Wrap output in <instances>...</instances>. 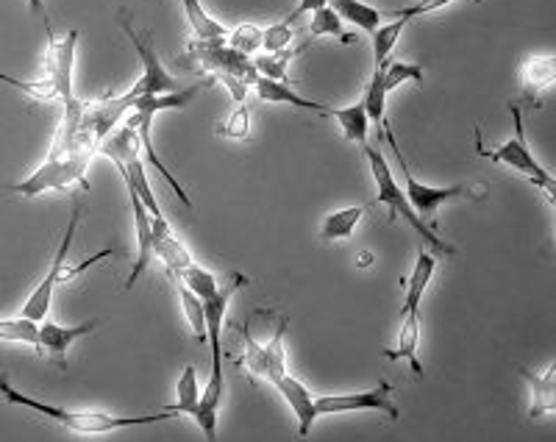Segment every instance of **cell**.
Masks as SVG:
<instances>
[{
    "instance_id": "cell-1",
    "label": "cell",
    "mask_w": 556,
    "mask_h": 442,
    "mask_svg": "<svg viewBox=\"0 0 556 442\" xmlns=\"http://www.w3.org/2000/svg\"><path fill=\"white\" fill-rule=\"evenodd\" d=\"M84 98H73L64 103V114L53 131L51 148L42 165L28 178L9 184L7 192H17L23 198H39L45 192H70L73 187L87 192V171L92 156L98 153L101 139L81 123Z\"/></svg>"
},
{
    "instance_id": "cell-2",
    "label": "cell",
    "mask_w": 556,
    "mask_h": 442,
    "mask_svg": "<svg viewBox=\"0 0 556 442\" xmlns=\"http://www.w3.org/2000/svg\"><path fill=\"white\" fill-rule=\"evenodd\" d=\"M248 287V276L242 273H228L226 285L212 298L203 301V312H206V342L212 348V379H208L206 390H203L201 401H198L195 420L201 426L206 440H217V415H220L223 392H226V379H223V320H226L228 304L237 292Z\"/></svg>"
},
{
    "instance_id": "cell-3",
    "label": "cell",
    "mask_w": 556,
    "mask_h": 442,
    "mask_svg": "<svg viewBox=\"0 0 556 442\" xmlns=\"http://www.w3.org/2000/svg\"><path fill=\"white\" fill-rule=\"evenodd\" d=\"M0 395L7 399V404L14 406H26V409L37 412V415L48 417L56 426H64L73 434H84V437H96V434H112L117 429H128V426H151V424H162V420H170L173 415L170 409H162L156 415H112V412H81V409H67V406L59 404H45V401L31 399L28 392H20L17 387H12L9 376H0Z\"/></svg>"
},
{
    "instance_id": "cell-4",
    "label": "cell",
    "mask_w": 556,
    "mask_h": 442,
    "mask_svg": "<svg viewBox=\"0 0 556 442\" xmlns=\"http://www.w3.org/2000/svg\"><path fill=\"white\" fill-rule=\"evenodd\" d=\"M362 153H365L367 165H370V173H374L376 203L387 206V212H390V223L399 220L401 217V220H404L406 226H409L412 231L420 237V240H424V245L431 248L437 256H456V248L448 245V242L437 235L434 228H431L424 217L417 215L415 209H412L409 198H406V192L401 190V184L395 181V176H392V171H390V165H387V159H384V153H381V148L365 142V146H362Z\"/></svg>"
},
{
    "instance_id": "cell-5",
    "label": "cell",
    "mask_w": 556,
    "mask_h": 442,
    "mask_svg": "<svg viewBox=\"0 0 556 442\" xmlns=\"http://www.w3.org/2000/svg\"><path fill=\"white\" fill-rule=\"evenodd\" d=\"M187 59L206 70L212 81L223 84L237 103L248 101V89L260 78L253 59L228 48L226 39H192L187 45Z\"/></svg>"
},
{
    "instance_id": "cell-6",
    "label": "cell",
    "mask_w": 556,
    "mask_h": 442,
    "mask_svg": "<svg viewBox=\"0 0 556 442\" xmlns=\"http://www.w3.org/2000/svg\"><path fill=\"white\" fill-rule=\"evenodd\" d=\"M509 109H513V123H515L513 137L506 139V142H501L498 148H486L484 139H481V131L476 128V153H479L481 159H486V162H493V165L509 167V171L526 176L534 187H538V190L545 192L548 203H554V192H556L554 176H551V173L540 165L538 159H534V153H531L529 139H526L523 109H520V103H513Z\"/></svg>"
},
{
    "instance_id": "cell-7",
    "label": "cell",
    "mask_w": 556,
    "mask_h": 442,
    "mask_svg": "<svg viewBox=\"0 0 556 442\" xmlns=\"http://www.w3.org/2000/svg\"><path fill=\"white\" fill-rule=\"evenodd\" d=\"M381 134H384L387 146L392 148V153H395V159H399V167L401 173H404V181H406V198H409L412 209H415L417 215L424 217L426 223H429L431 228H434L437 223V212H440V206L448 201H454V198H462V195H484V190L481 187H468V184H454V187H429V184L417 181L415 173L409 171V162L404 159V153H401V146L399 139H395V134H392L390 123H381Z\"/></svg>"
},
{
    "instance_id": "cell-8",
    "label": "cell",
    "mask_w": 556,
    "mask_h": 442,
    "mask_svg": "<svg viewBox=\"0 0 556 442\" xmlns=\"http://www.w3.org/2000/svg\"><path fill=\"white\" fill-rule=\"evenodd\" d=\"M287 329H290V320L281 317L267 345L253 340L248 323L237 329L240 331V345H242V354L237 362H240V367H245V374L251 376L253 384H256V381H270L273 384V379H278V376L290 370V365H287V351H285Z\"/></svg>"
},
{
    "instance_id": "cell-9",
    "label": "cell",
    "mask_w": 556,
    "mask_h": 442,
    "mask_svg": "<svg viewBox=\"0 0 556 442\" xmlns=\"http://www.w3.org/2000/svg\"><path fill=\"white\" fill-rule=\"evenodd\" d=\"M121 28L128 39H131L134 51L142 59V76L139 81L128 89V98H142V96H162V92H176L181 89L178 78H173L170 70L162 64L156 53V45H153L151 34H137L134 31V23L128 20L126 12H121Z\"/></svg>"
},
{
    "instance_id": "cell-10",
    "label": "cell",
    "mask_w": 556,
    "mask_h": 442,
    "mask_svg": "<svg viewBox=\"0 0 556 442\" xmlns=\"http://www.w3.org/2000/svg\"><path fill=\"white\" fill-rule=\"evenodd\" d=\"M78 220H81V206L76 203V206H73V215H70L67 228H64L62 242H59L56 253H53L51 267L45 270L42 281L34 287L31 295H28L26 304H23V312H20V315L28 317V320L39 323L51 315L53 292H56L59 285H64V267H67V253H70V248H73V237H76V231H78Z\"/></svg>"
},
{
    "instance_id": "cell-11",
    "label": "cell",
    "mask_w": 556,
    "mask_h": 442,
    "mask_svg": "<svg viewBox=\"0 0 556 442\" xmlns=\"http://www.w3.org/2000/svg\"><path fill=\"white\" fill-rule=\"evenodd\" d=\"M45 34H48V48H45V81L53 87L56 101L70 103L76 96L73 87V67H76L78 28H70L64 37H53L48 20H45Z\"/></svg>"
},
{
    "instance_id": "cell-12",
    "label": "cell",
    "mask_w": 556,
    "mask_h": 442,
    "mask_svg": "<svg viewBox=\"0 0 556 442\" xmlns=\"http://www.w3.org/2000/svg\"><path fill=\"white\" fill-rule=\"evenodd\" d=\"M395 387L379 381L365 392H345V395H315V412L323 415H348V412H381L390 420H401V406L392 401Z\"/></svg>"
},
{
    "instance_id": "cell-13",
    "label": "cell",
    "mask_w": 556,
    "mask_h": 442,
    "mask_svg": "<svg viewBox=\"0 0 556 442\" xmlns=\"http://www.w3.org/2000/svg\"><path fill=\"white\" fill-rule=\"evenodd\" d=\"M98 329V320H89V323H78V326H59L53 320H39V334H37V351L45 354L51 362L56 365H64L67 359V351L76 345V340L81 337H89L92 331Z\"/></svg>"
},
{
    "instance_id": "cell-14",
    "label": "cell",
    "mask_w": 556,
    "mask_h": 442,
    "mask_svg": "<svg viewBox=\"0 0 556 442\" xmlns=\"http://www.w3.org/2000/svg\"><path fill=\"white\" fill-rule=\"evenodd\" d=\"M126 192H128V203H131L134 231H137V260H134L131 276L126 278V290H134L139 276H142V273L148 270V265L153 262V217L131 187H126Z\"/></svg>"
},
{
    "instance_id": "cell-15",
    "label": "cell",
    "mask_w": 556,
    "mask_h": 442,
    "mask_svg": "<svg viewBox=\"0 0 556 442\" xmlns=\"http://www.w3.org/2000/svg\"><path fill=\"white\" fill-rule=\"evenodd\" d=\"M273 387H276V390L281 392V399L290 404L292 415H295V420H298V434L301 437L309 434L312 426H315V420H317L315 395H312L309 387H306L301 379H295L290 370L278 376V379H273Z\"/></svg>"
},
{
    "instance_id": "cell-16",
    "label": "cell",
    "mask_w": 556,
    "mask_h": 442,
    "mask_svg": "<svg viewBox=\"0 0 556 442\" xmlns=\"http://www.w3.org/2000/svg\"><path fill=\"white\" fill-rule=\"evenodd\" d=\"M556 81V59L554 56H529L520 67V87L523 101L529 106H540V96H545Z\"/></svg>"
},
{
    "instance_id": "cell-17",
    "label": "cell",
    "mask_w": 556,
    "mask_h": 442,
    "mask_svg": "<svg viewBox=\"0 0 556 442\" xmlns=\"http://www.w3.org/2000/svg\"><path fill=\"white\" fill-rule=\"evenodd\" d=\"M253 92L260 98L262 103H285V106L292 109H304V112H317V114H331L329 103L320 101H309L295 89V84H281V81H270V78H256L253 81Z\"/></svg>"
},
{
    "instance_id": "cell-18",
    "label": "cell",
    "mask_w": 556,
    "mask_h": 442,
    "mask_svg": "<svg viewBox=\"0 0 556 442\" xmlns=\"http://www.w3.org/2000/svg\"><path fill=\"white\" fill-rule=\"evenodd\" d=\"M518 374L531 390V406H529L531 420H538V417H543V415H554L556 412V365L554 362L545 367V374H531V370H526V367H518Z\"/></svg>"
},
{
    "instance_id": "cell-19",
    "label": "cell",
    "mask_w": 556,
    "mask_h": 442,
    "mask_svg": "<svg viewBox=\"0 0 556 442\" xmlns=\"http://www.w3.org/2000/svg\"><path fill=\"white\" fill-rule=\"evenodd\" d=\"M404 315V323H401V331H399V345L395 348H387L384 356L387 359H406L412 367V374L420 376L424 379V365L417 359V345H420V310H412V312H401Z\"/></svg>"
},
{
    "instance_id": "cell-20",
    "label": "cell",
    "mask_w": 556,
    "mask_h": 442,
    "mask_svg": "<svg viewBox=\"0 0 556 442\" xmlns=\"http://www.w3.org/2000/svg\"><path fill=\"white\" fill-rule=\"evenodd\" d=\"M329 7L340 14L342 23H351L365 34H374L384 20V12H379L365 0H329Z\"/></svg>"
},
{
    "instance_id": "cell-21",
    "label": "cell",
    "mask_w": 556,
    "mask_h": 442,
    "mask_svg": "<svg viewBox=\"0 0 556 442\" xmlns=\"http://www.w3.org/2000/svg\"><path fill=\"white\" fill-rule=\"evenodd\" d=\"M331 117L337 121V126H340L342 137H345L348 142H356L359 148L365 146L367 131H370V117H367L365 103L356 101L345 109H331Z\"/></svg>"
},
{
    "instance_id": "cell-22",
    "label": "cell",
    "mask_w": 556,
    "mask_h": 442,
    "mask_svg": "<svg viewBox=\"0 0 556 442\" xmlns=\"http://www.w3.org/2000/svg\"><path fill=\"white\" fill-rule=\"evenodd\" d=\"M153 260L162 262L167 273H181L192 262V253L173 231H165V235H153Z\"/></svg>"
},
{
    "instance_id": "cell-23",
    "label": "cell",
    "mask_w": 556,
    "mask_h": 442,
    "mask_svg": "<svg viewBox=\"0 0 556 442\" xmlns=\"http://www.w3.org/2000/svg\"><path fill=\"white\" fill-rule=\"evenodd\" d=\"M306 51V42L295 45V48H285V51L276 53H262V56L253 59V67L260 73L262 78H270V81H281V84H292L290 81V62L298 56V53Z\"/></svg>"
},
{
    "instance_id": "cell-24",
    "label": "cell",
    "mask_w": 556,
    "mask_h": 442,
    "mask_svg": "<svg viewBox=\"0 0 556 442\" xmlns=\"http://www.w3.org/2000/svg\"><path fill=\"white\" fill-rule=\"evenodd\" d=\"M367 203H359V206H348L340 209V212H331L326 220H323L320 237L326 242H337V240H348V237L354 235L359 220L365 217Z\"/></svg>"
},
{
    "instance_id": "cell-25",
    "label": "cell",
    "mask_w": 556,
    "mask_h": 442,
    "mask_svg": "<svg viewBox=\"0 0 556 442\" xmlns=\"http://www.w3.org/2000/svg\"><path fill=\"white\" fill-rule=\"evenodd\" d=\"M167 276H170L173 287H176L178 298H181V310L184 315H187L190 329L195 331V340L203 345V342H206V312H203V301L190 290V287L184 285L178 273H167Z\"/></svg>"
},
{
    "instance_id": "cell-26",
    "label": "cell",
    "mask_w": 556,
    "mask_h": 442,
    "mask_svg": "<svg viewBox=\"0 0 556 442\" xmlns=\"http://www.w3.org/2000/svg\"><path fill=\"white\" fill-rule=\"evenodd\" d=\"M317 37H334V39H340L342 45H348V42H354L356 34L345 31L340 14H337L334 9L323 7V9H317V12H312V20H309V26H306L304 42L309 45V39H317Z\"/></svg>"
},
{
    "instance_id": "cell-27",
    "label": "cell",
    "mask_w": 556,
    "mask_h": 442,
    "mask_svg": "<svg viewBox=\"0 0 556 442\" xmlns=\"http://www.w3.org/2000/svg\"><path fill=\"white\" fill-rule=\"evenodd\" d=\"M198 401H201V384H198V370L195 365H187L181 370V379H178V401L176 404L165 406L173 415H187L195 417Z\"/></svg>"
},
{
    "instance_id": "cell-28",
    "label": "cell",
    "mask_w": 556,
    "mask_h": 442,
    "mask_svg": "<svg viewBox=\"0 0 556 442\" xmlns=\"http://www.w3.org/2000/svg\"><path fill=\"white\" fill-rule=\"evenodd\" d=\"M181 7L184 14H187V23L192 26L195 39H226L228 28L220 26L215 17H208L201 0H181Z\"/></svg>"
},
{
    "instance_id": "cell-29",
    "label": "cell",
    "mask_w": 556,
    "mask_h": 442,
    "mask_svg": "<svg viewBox=\"0 0 556 442\" xmlns=\"http://www.w3.org/2000/svg\"><path fill=\"white\" fill-rule=\"evenodd\" d=\"M406 26H409V23H404V20H390V23H381V26L370 34V37H374V67H379V64H384L387 59H390V53L395 51V45H399Z\"/></svg>"
},
{
    "instance_id": "cell-30",
    "label": "cell",
    "mask_w": 556,
    "mask_h": 442,
    "mask_svg": "<svg viewBox=\"0 0 556 442\" xmlns=\"http://www.w3.org/2000/svg\"><path fill=\"white\" fill-rule=\"evenodd\" d=\"M39 323L28 320V317H3L0 320V342H20V345L37 348Z\"/></svg>"
},
{
    "instance_id": "cell-31",
    "label": "cell",
    "mask_w": 556,
    "mask_h": 442,
    "mask_svg": "<svg viewBox=\"0 0 556 442\" xmlns=\"http://www.w3.org/2000/svg\"><path fill=\"white\" fill-rule=\"evenodd\" d=\"M404 81H424V67L412 62H390L381 64V87L390 96L392 89H399Z\"/></svg>"
},
{
    "instance_id": "cell-32",
    "label": "cell",
    "mask_w": 556,
    "mask_h": 442,
    "mask_svg": "<svg viewBox=\"0 0 556 442\" xmlns=\"http://www.w3.org/2000/svg\"><path fill=\"white\" fill-rule=\"evenodd\" d=\"M178 276H181L184 285L190 287V290L195 292V295L201 298V301H206V298H212L217 290H220V281H217L215 273H208L206 267L195 265V262H190V265L184 267V270L178 273Z\"/></svg>"
},
{
    "instance_id": "cell-33",
    "label": "cell",
    "mask_w": 556,
    "mask_h": 442,
    "mask_svg": "<svg viewBox=\"0 0 556 442\" xmlns=\"http://www.w3.org/2000/svg\"><path fill=\"white\" fill-rule=\"evenodd\" d=\"M262 37H265V28L256 26V23H240L237 28L226 34V45L235 48V51L253 56L256 51H262Z\"/></svg>"
},
{
    "instance_id": "cell-34",
    "label": "cell",
    "mask_w": 556,
    "mask_h": 442,
    "mask_svg": "<svg viewBox=\"0 0 556 442\" xmlns=\"http://www.w3.org/2000/svg\"><path fill=\"white\" fill-rule=\"evenodd\" d=\"M217 134L228 139H248L251 137V106L245 103H237V109L228 114V121L217 126Z\"/></svg>"
},
{
    "instance_id": "cell-35",
    "label": "cell",
    "mask_w": 556,
    "mask_h": 442,
    "mask_svg": "<svg viewBox=\"0 0 556 442\" xmlns=\"http://www.w3.org/2000/svg\"><path fill=\"white\" fill-rule=\"evenodd\" d=\"M295 39V26H292L290 20H281V23H273V26L265 28V37H262V51L265 53H276L290 48V42Z\"/></svg>"
},
{
    "instance_id": "cell-36",
    "label": "cell",
    "mask_w": 556,
    "mask_h": 442,
    "mask_svg": "<svg viewBox=\"0 0 556 442\" xmlns=\"http://www.w3.org/2000/svg\"><path fill=\"white\" fill-rule=\"evenodd\" d=\"M451 3H456V0H415V3H409V7H401V9H395V12H384V17L412 23L415 17H424V14L440 12V9L451 7ZM476 3H481V0H476Z\"/></svg>"
},
{
    "instance_id": "cell-37",
    "label": "cell",
    "mask_w": 556,
    "mask_h": 442,
    "mask_svg": "<svg viewBox=\"0 0 556 442\" xmlns=\"http://www.w3.org/2000/svg\"><path fill=\"white\" fill-rule=\"evenodd\" d=\"M0 84H9V87L20 89V92H26L28 98H34V101L39 103H53L56 101V96H53V87L48 81H23V78H14V76H7V73H0Z\"/></svg>"
},
{
    "instance_id": "cell-38",
    "label": "cell",
    "mask_w": 556,
    "mask_h": 442,
    "mask_svg": "<svg viewBox=\"0 0 556 442\" xmlns=\"http://www.w3.org/2000/svg\"><path fill=\"white\" fill-rule=\"evenodd\" d=\"M323 7H329V0H301V3H298V9H295V12H292L290 17H287V20H290L292 26H295L298 20L304 17V14H312V12H317V9H323Z\"/></svg>"
},
{
    "instance_id": "cell-39",
    "label": "cell",
    "mask_w": 556,
    "mask_h": 442,
    "mask_svg": "<svg viewBox=\"0 0 556 442\" xmlns=\"http://www.w3.org/2000/svg\"><path fill=\"white\" fill-rule=\"evenodd\" d=\"M28 7H31V12H45L42 0H28Z\"/></svg>"
},
{
    "instance_id": "cell-40",
    "label": "cell",
    "mask_w": 556,
    "mask_h": 442,
    "mask_svg": "<svg viewBox=\"0 0 556 442\" xmlns=\"http://www.w3.org/2000/svg\"><path fill=\"white\" fill-rule=\"evenodd\" d=\"M370 262H374V256H370V253H362L359 265H370Z\"/></svg>"
}]
</instances>
